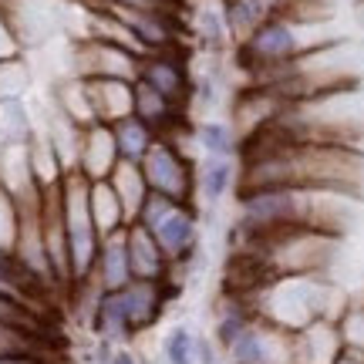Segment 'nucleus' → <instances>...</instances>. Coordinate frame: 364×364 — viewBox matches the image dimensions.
Masks as SVG:
<instances>
[{"instance_id": "nucleus-1", "label": "nucleus", "mask_w": 364, "mask_h": 364, "mask_svg": "<svg viewBox=\"0 0 364 364\" xmlns=\"http://www.w3.org/2000/svg\"><path fill=\"white\" fill-rule=\"evenodd\" d=\"M341 193L334 189H304V186H263V189H240L236 193V223L230 236L243 247H257L287 230H327L331 226V203Z\"/></svg>"}, {"instance_id": "nucleus-2", "label": "nucleus", "mask_w": 364, "mask_h": 364, "mask_svg": "<svg viewBox=\"0 0 364 364\" xmlns=\"http://www.w3.org/2000/svg\"><path fill=\"white\" fill-rule=\"evenodd\" d=\"M334 41L338 38L331 31L327 11H317L314 0H300L290 11L260 24L247 41H240L233 48V65L247 75V81H257L267 71H277L297 58H307Z\"/></svg>"}, {"instance_id": "nucleus-3", "label": "nucleus", "mask_w": 364, "mask_h": 364, "mask_svg": "<svg viewBox=\"0 0 364 364\" xmlns=\"http://www.w3.org/2000/svg\"><path fill=\"white\" fill-rule=\"evenodd\" d=\"M253 314L280 331H300L317 317H338L344 307V294L327 280L324 273H287V277H267L253 287V294H243Z\"/></svg>"}, {"instance_id": "nucleus-4", "label": "nucleus", "mask_w": 364, "mask_h": 364, "mask_svg": "<svg viewBox=\"0 0 364 364\" xmlns=\"http://www.w3.org/2000/svg\"><path fill=\"white\" fill-rule=\"evenodd\" d=\"M58 203H61V220H65L68 233V263H71V287H81L91 280L95 270V257L102 247V236L95 230L88 209V179H81L78 172H68L61 189H58Z\"/></svg>"}, {"instance_id": "nucleus-5", "label": "nucleus", "mask_w": 364, "mask_h": 364, "mask_svg": "<svg viewBox=\"0 0 364 364\" xmlns=\"http://www.w3.org/2000/svg\"><path fill=\"white\" fill-rule=\"evenodd\" d=\"M139 166L149 193L169 196L182 206H196V159L169 135H159Z\"/></svg>"}, {"instance_id": "nucleus-6", "label": "nucleus", "mask_w": 364, "mask_h": 364, "mask_svg": "<svg viewBox=\"0 0 364 364\" xmlns=\"http://www.w3.org/2000/svg\"><path fill=\"white\" fill-rule=\"evenodd\" d=\"M139 54L105 44V41L85 38L68 41V75L75 78H118V81H139Z\"/></svg>"}, {"instance_id": "nucleus-7", "label": "nucleus", "mask_w": 364, "mask_h": 364, "mask_svg": "<svg viewBox=\"0 0 364 364\" xmlns=\"http://www.w3.org/2000/svg\"><path fill=\"white\" fill-rule=\"evenodd\" d=\"M152 236L159 240V247L166 253V260L172 263V273L186 270L189 263H196L199 247H203V220L196 206H176L159 223Z\"/></svg>"}, {"instance_id": "nucleus-8", "label": "nucleus", "mask_w": 364, "mask_h": 364, "mask_svg": "<svg viewBox=\"0 0 364 364\" xmlns=\"http://www.w3.org/2000/svg\"><path fill=\"white\" fill-rule=\"evenodd\" d=\"M95 7H98V4H95ZM105 11L115 14L118 21L139 38V44H142L149 54L179 48V31L172 24L169 7H125V4H112V7H105Z\"/></svg>"}, {"instance_id": "nucleus-9", "label": "nucleus", "mask_w": 364, "mask_h": 364, "mask_svg": "<svg viewBox=\"0 0 364 364\" xmlns=\"http://www.w3.org/2000/svg\"><path fill=\"white\" fill-rule=\"evenodd\" d=\"M139 81L149 85L152 91H159L162 98H169L172 105L186 108L189 105V85H193V71L179 58V51H156L145 54L139 65Z\"/></svg>"}, {"instance_id": "nucleus-10", "label": "nucleus", "mask_w": 364, "mask_h": 364, "mask_svg": "<svg viewBox=\"0 0 364 364\" xmlns=\"http://www.w3.org/2000/svg\"><path fill=\"white\" fill-rule=\"evenodd\" d=\"M172 290H176V284H169V280H166V284H156V280H132L129 287L118 290L135 338L145 334V331H152V327L162 321V314H166V307H169V300H172Z\"/></svg>"}, {"instance_id": "nucleus-11", "label": "nucleus", "mask_w": 364, "mask_h": 364, "mask_svg": "<svg viewBox=\"0 0 364 364\" xmlns=\"http://www.w3.org/2000/svg\"><path fill=\"white\" fill-rule=\"evenodd\" d=\"M344 351L334 317H317L300 331H290V364H334Z\"/></svg>"}, {"instance_id": "nucleus-12", "label": "nucleus", "mask_w": 364, "mask_h": 364, "mask_svg": "<svg viewBox=\"0 0 364 364\" xmlns=\"http://www.w3.org/2000/svg\"><path fill=\"white\" fill-rule=\"evenodd\" d=\"M240 189V156H203L196 162V203L216 209Z\"/></svg>"}, {"instance_id": "nucleus-13", "label": "nucleus", "mask_w": 364, "mask_h": 364, "mask_svg": "<svg viewBox=\"0 0 364 364\" xmlns=\"http://www.w3.org/2000/svg\"><path fill=\"white\" fill-rule=\"evenodd\" d=\"M122 162L115 149V135H112V125L105 122H95L81 132V149H78V176L88 182H105L115 166Z\"/></svg>"}, {"instance_id": "nucleus-14", "label": "nucleus", "mask_w": 364, "mask_h": 364, "mask_svg": "<svg viewBox=\"0 0 364 364\" xmlns=\"http://www.w3.org/2000/svg\"><path fill=\"white\" fill-rule=\"evenodd\" d=\"M85 327L91 331L95 341H105V344H112V348H122V344H132V341H135L118 290H102V294L95 297Z\"/></svg>"}, {"instance_id": "nucleus-15", "label": "nucleus", "mask_w": 364, "mask_h": 364, "mask_svg": "<svg viewBox=\"0 0 364 364\" xmlns=\"http://www.w3.org/2000/svg\"><path fill=\"white\" fill-rule=\"evenodd\" d=\"M125 240H129V263H132V277L135 280H156L166 284L172 277V263L166 260V253L159 247V240L145 226L132 223L125 226Z\"/></svg>"}, {"instance_id": "nucleus-16", "label": "nucleus", "mask_w": 364, "mask_h": 364, "mask_svg": "<svg viewBox=\"0 0 364 364\" xmlns=\"http://www.w3.org/2000/svg\"><path fill=\"white\" fill-rule=\"evenodd\" d=\"M135 277H132L125 230H118L112 236H102V247H98V257H95V270H91V284L98 287V290H122Z\"/></svg>"}, {"instance_id": "nucleus-17", "label": "nucleus", "mask_w": 364, "mask_h": 364, "mask_svg": "<svg viewBox=\"0 0 364 364\" xmlns=\"http://www.w3.org/2000/svg\"><path fill=\"white\" fill-rule=\"evenodd\" d=\"M81 81H85V91H88L95 122L115 125L118 118L132 115V102H135V85L132 81H118V78H81Z\"/></svg>"}, {"instance_id": "nucleus-18", "label": "nucleus", "mask_w": 364, "mask_h": 364, "mask_svg": "<svg viewBox=\"0 0 364 364\" xmlns=\"http://www.w3.org/2000/svg\"><path fill=\"white\" fill-rule=\"evenodd\" d=\"M193 34L196 44L203 54H230L233 38H230V27H226V14H223V0H203L193 11Z\"/></svg>"}, {"instance_id": "nucleus-19", "label": "nucleus", "mask_w": 364, "mask_h": 364, "mask_svg": "<svg viewBox=\"0 0 364 364\" xmlns=\"http://www.w3.org/2000/svg\"><path fill=\"white\" fill-rule=\"evenodd\" d=\"M186 108L172 105L169 98H162L159 91H152L149 85L135 81V102H132V115L142 118L149 129H156V135H169L179 129V118Z\"/></svg>"}, {"instance_id": "nucleus-20", "label": "nucleus", "mask_w": 364, "mask_h": 364, "mask_svg": "<svg viewBox=\"0 0 364 364\" xmlns=\"http://www.w3.org/2000/svg\"><path fill=\"white\" fill-rule=\"evenodd\" d=\"M88 209H91V220H95V230L98 236H112L118 230H125L129 220H125V209L118 203L112 182H88Z\"/></svg>"}, {"instance_id": "nucleus-21", "label": "nucleus", "mask_w": 364, "mask_h": 364, "mask_svg": "<svg viewBox=\"0 0 364 364\" xmlns=\"http://www.w3.org/2000/svg\"><path fill=\"white\" fill-rule=\"evenodd\" d=\"M38 132V115L31 98L0 102V145H27Z\"/></svg>"}, {"instance_id": "nucleus-22", "label": "nucleus", "mask_w": 364, "mask_h": 364, "mask_svg": "<svg viewBox=\"0 0 364 364\" xmlns=\"http://www.w3.org/2000/svg\"><path fill=\"white\" fill-rule=\"evenodd\" d=\"M108 182H112L118 203L125 209V220H129V226H132L135 216H139V209H142V203H145V196H149L142 166H139V162H118L115 172L108 176Z\"/></svg>"}, {"instance_id": "nucleus-23", "label": "nucleus", "mask_w": 364, "mask_h": 364, "mask_svg": "<svg viewBox=\"0 0 364 364\" xmlns=\"http://www.w3.org/2000/svg\"><path fill=\"white\" fill-rule=\"evenodd\" d=\"M193 142L199 156H240V129L223 118H206L193 129Z\"/></svg>"}, {"instance_id": "nucleus-24", "label": "nucleus", "mask_w": 364, "mask_h": 364, "mask_svg": "<svg viewBox=\"0 0 364 364\" xmlns=\"http://www.w3.org/2000/svg\"><path fill=\"white\" fill-rule=\"evenodd\" d=\"M112 135H115V149L122 162H142L145 152L159 139L156 129H149L142 118H135V115L118 118L115 125H112Z\"/></svg>"}, {"instance_id": "nucleus-25", "label": "nucleus", "mask_w": 364, "mask_h": 364, "mask_svg": "<svg viewBox=\"0 0 364 364\" xmlns=\"http://www.w3.org/2000/svg\"><path fill=\"white\" fill-rule=\"evenodd\" d=\"M31 88H34V68L27 61V54L0 61V102L31 98Z\"/></svg>"}, {"instance_id": "nucleus-26", "label": "nucleus", "mask_w": 364, "mask_h": 364, "mask_svg": "<svg viewBox=\"0 0 364 364\" xmlns=\"http://www.w3.org/2000/svg\"><path fill=\"white\" fill-rule=\"evenodd\" d=\"M334 321H338V334L344 351L364 358V297H348Z\"/></svg>"}, {"instance_id": "nucleus-27", "label": "nucleus", "mask_w": 364, "mask_h": 364, "mask_svg": "<svg viewBox=\"0 0 364 364\" xmlns=\"http://www.w3.org/2000/svg\"><path fill=\"white\" fill-rule=\"evenodd\" d=\"M162 364H196V331L189 324H172L159 348Z\"/></svg>"}, {"instance_id": "nucleus-28", "label": "nucleus", "mask_w": 364, "mask_h": 364, "mask_svg": "<svg viewBox=\"0 0 364 364\" xmlns=\"http://www.w3.org/2000/svg\"><path fill=\"white\" fill-rule=\"evenodd\" d=\"M176 206H182V203H176V199H169V196H159V193H149L145 196V203H142V209H139V216H135V223L139 226H145L149 233L156 230L159 223L169 216Z\"/></svg>"}, {"instance_id": "nucleus-29", "label": "nucleus", "mask_w": 364, "mask_h": 364, "mask_svg": "<svg viewBox=\"0 0 364 364\" xmlns=\"http://www.w3.org/2000/svg\"><path fill=\"white\" fill-rule=\"evenodd\" d=\"M17 223H21V209L14 203V196L0 186V247L14 253V236H17Z\"/></svg>"}, {"instance_id": "nucleus-30", "label": "nucleus", "mask_w": 364, "mask_h": 364, "mask_svg": "<svg viewBox=\"0 0 364 364\" xmlns=\"http://www.w3.org/2000/svg\"><path fill=\"white\" fill-rule=\"evenodd\" d=\"M196 364H223V351L206 334H196Z\"/></svg>"}, {"instance_id": "nucleus-31", "label": "nucleus", "mask_w": 364, "mask_h": 364, "mask_svg": "<svg viewBox=\"0 0 364 364\" xmlns=\"http://www.w3.org/2000/svg\"><path fill=\"white\" fill-rule=\"evenodd\" d=\"M21 51V44H17V38H14L11 24H7V17H4V11H0V61H7V58H17Z\"/></svg>"}, {"instance_id": "nucleus-32", "label": "nucleus", "mask_w": 364, "mask_h": 364, "mask_svg": "<svg viewBox=\"0 0 364 364\" xmlns=\"http://www.w3.org/2000/svg\"><path fill=\"white\" fill-rule=\"evenodd\" d=\"M105 364H156V361H149V358H142V354L135 351L132 344H122V348H112V351H108Z\"/></svg>"}, {"instance_id": "nucleus-33", "label": "nucleus", "mask_w": 364, "mask_h": 364, "mask_svg": "<svg viewBox=\"0 0 364 364\" xmlns=\"http://www.w3.org/2000/svg\"><path fill=\"white\" fill-rule=\"evenodd\" d=\"M334 364H364L361 354H348V351H341V358Z\"/></svg>"}, {"instance_id": "nucleus-34", "label": "nucleus", "mask_w": 364, "mask_h": 364, "mask_svg": "<svg viewBox=\"0 0 364 364\" xmlns=\"http://www.w3.org/2000/svg\"><path fill=\"white\" fill-rule=\"evenodd\" d=\"M223 364H226V361H223Z\"/></svg>"}]
</instances>
